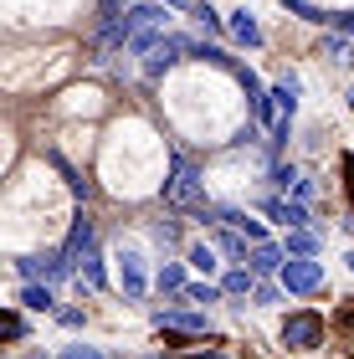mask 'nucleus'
<instances>
[{
  "mask_svg": "<svg viewBox=\"0 0 354 359\" xmlns=\"http://www.w3.org/2000/svg\"><path fill=\"white\" fill-rule=\"evenodd\" d=\"M26 359H46V354H26Z\"/></svg>",
  "mask_w": 354,
  "mask_h": 359,
  "instance_id": "obj_33",
  "label": "nucleus"
},
{
  "mask_svg": "<svg viewBox=\"0 0 354 359\" xmlns=\"http://www.w3.org/2000/svg\"><path fill=\"white\" fill-rule=\"evenodd\" d=\"M267 216L287 226V231H308V210H303V201H267Z\"/></svg>",
  "mask_w": 354,
  "mask_h": 359,
  "instance_id": "obj_7",
  "label": "nucleus"
},
{
  "mask_svg": "<svg viewBox=\"0 0 354 359\" xmlns=\"http://www.w3.org/2000/svg\"><path fill=\"white\" fill-rule=\"evenodd\" d=\"M236 83L247 88V97H252V118L257 123H272V93L262 88V77H257L252 67H236Z\"/></svg>",
  "mask_w": 354,
  "mask_h": 359,
  "instance_id": "obj_4",
  "label": "nucleus"
},
{
  "mask_svg": "<svg viewBox=\"0 0 354 359\" xmlns=\"http://www.w3.org/2000/svg\"><path fill=\"white\" fill-rule=\"evenodd\" d=\"M221 247H226L231 257H241V252H247V241H241V236H221Z\"/></svg>",
  "mask_w": 354,
  "mask_h": 359,
  "instance_id": "obj_29",
  "label": "nucleus"
},
{
  "mask_svg": "<svg viewBox=\"0 0 354 359\" xmlns=\"http://www.w3.org/2000/svg\"><path fill=\"white\" fill-rule=\"evenodd\" d=\"M21 303L36 308V313H46V308H52V287H46V283H31V287L21 292Z\"/></svg>",
  "mask_w": 354,
  "mask_h": 359,
  "instance_id": "obj_16",
  "label": "nucleus"
},
{
  "mask_svg": "<svg viewBox=\"0 0 354 359\" xmlns=\"http://www.w3.org/2000/svg\"><path fill=\"white\" fill-rule=\"evenodd\" d=\"M180 287H185V267L165 262V267H159V292H180Z\"/></svg>",
  "mask_w": 354,
  "mask_h": 359,
  "instance_id": "obj_17",
  "label": "nucleus"
},
{
  "mask_svg": "<svg viewBox=\"0 0 354 359\" xmlns=\"http://www.w3.org/2000/svg\"><path fill=\"white\" fill-rule=\"evenodd\" d=\"M154 323L159 329H180V334H211V323H205V313H190V308H159L154 313Z\"/></svg>",
  "mask_w": 354,
  "mask_h": 359,
  "instance_id": "obj_6",
  "label": "nucleus"
},
{
  "mask_svg": "<svg viewBox=\"0 0 354 359\" xmlns=\"http://www.w3.org/2000/svg\"><path fill=\"white\" fill-rule=\"evenodd\" d=\"M118 262H123V292H128V298H139V292H144V272H139V252H118Z\"/></svg>",
  "mask_w": 354,
  "mask_h": 359,
  "instance_id": "obj_11",
  "label": "nucleus"
},
{
  "mask_svg": "<svg viewBox=\"0 0 354 359\" xmlns=\"http://www.w3.org/2000/svg\"><path fill=\"white\" fill-rule=\"evenodd\" d=\"M190 15H196L205 31H226V21H221V15L211 11V0H196V6H190Z\"/></svg>",
  "mask_w": 354,
  "mask_h": 359,
  "instance_id": "obj_19",
  "label": "nucleus"
},
{
  "mask_svg": "<svg viewBox=\"0 0 354 359\" xmlns=\"http://www.w3.org/2000/svg\"><path fill=\"white\" fill-rule=\"evenodd\" d=\"M334 31H339V36H349V41H354V11H344V15H334Z\"/></svg>",
  "mask_w": 354,
  "mask_h": 359,
  "instance_id": "obj_25",
  "label": "nucleus"
},
{
  "mask_svg": "<svg viewBox=\"0 0 354 359\" xmlns=\"http://www.w3.org/2000/svg\"><path fill=\"white\" fill-rule=\"evenodd\" d=\"M185 298H190V303H216L221 292H216L211 283H196V287H185Z\"/></svg>",
  "mask_w": 354,
  "mask_h": 359,
  "instance_id": "obj_22",
  "label": "nucleus"
},
{
  "mask_svg": "<svg viewBox=\"0 0 354 359\" xmlns=\"http://www.w3.org/2000/svg\"><path fill=\"white\" fill-rule=\"evenodd\" d=\"M272 180H278V185H298V170H293V165H278V170H272Z\"/></svg>",
  "mask_w": 354,
  "mask_h": 359,
  "instance_id": "obj_27",
  "label": "nucleus"
},
{
  "mask_svg": "<svg viewBox=\"0 0 354 359\" xmlns=\"http://www.w3.org/2000/svg\"><path fill=\"white\" fill-rule=\"evenodd\" d=\"M221 287H226L231 298H241V292H257V287H252V272H247V267H231V272H226V283H221Z\"/></svg>",
  "mask_w": 354,
  "mask_h": 359,
  "instance_id": "obj_18",
  "label": "nucleus"
},
{
  "mask_svg": "<svg viewBox=\"0 0 354 359\" xmlns=\"http://www.w3.org/2000/svg\"><path fill=\"white\" fill-rule=\"evenodd\" d=\"M57 359H108V354H98V349H88V344H67Z\"/></svg>",
  "mask_w": 354,
  "mask_h": 359,
  "instance_id": "obj_24",
  "label": "nucleus"
},
{
  "mask_svg": "<svg viewBox=\"0 0 354 359\" xmlns=\"http://www.w3.org/2000/svg\"><path fill=\"white\" fill-rule=\"evenodd\" d=\"M226 31L241 41V46H262V26L252 21V11H231V21H226Z\"/></svg>",
  "mask_w": 354,
  "mask_h": 359,
  "instance_id": "obj_8",
  "label": "nucleus"
},
{
  "mask_svg": "<svg viewBox=\"0 0 354 359\" xmlns=\"http://www.w3.org/2000/svg\"><path fill=\"white\" fill-rule=\"evenodd\" d=\"M128 6H139V0H103V11H128Z\"/></svg>",
  "mask_w": 354,
  "mask_h": 359,
  "instance_id": "obj_31",
  "label": "nucleus"
},
{
  "mask_svg": "<svg viewBox=\"0 0 354 359\" xmlns=\"http://www.w3.org/2000/svg\"><path fill=\"white\" fill-rule=\"evenodd\" d=\"M349 272H354V252H349Z\"/></svg>",
  "mask_w": 354,
  "mask_h": 359,
  "instance_id": "obj_34",
  "label": "nucleus"
},
{
  "mask_svg": "<svg viewBox=\"0 0 354 359\" xmlns=\"http://www.w3.org/2000/svg\"><path fill=\"white\" fill-rule=\"evenodd\" d=\"M72 267H77V283L88 277V287H108V272H103V257L98 252H83Z\"/></svg>",
  "mask_w": 354,
  "mask_h": 359,
  "instance_id": "obj_10",
  "label": "nucleus"
},
{
  "mask_svg": "<svg viewBox=\"0 0 354 359\" xmlns=\"http://www.w3.org/2000/svg\"><path fill=\"white\" fill-rule=\"evenodd\" d=\"M349 108H354V93H349Z\"/></svg>",
  "mask_w": 354,
  "mask_h": 359,
  "instance_id": "obj_35",
  "label": "nucleus"
},
{
  "mask_svg": "<svg viewBox=\"0 0 354 359\" xmlns=\"http://www.w3.org/2000/svg\"><path fill=\"white\" fill-rule=\"evenodd\" d=\"M190 267H200V272H211V267H216V252H211V247H205V241H200V247H190Z\"/></svg>",
  "mask_w": 354,
  "mask_h": 359,
  "instance_id": "obj_20",
  "label": "nucleus"
},
{
  "mask_svg": "<svg viewBox=\"0 0 354 359\" xmlns=\"http://www.w3.org/2000/svg\"><path fill=\"white\" fill-rule=\"evenodd\" d=\"M46 159H52V165L62 170V180H67V185H72V195H83V201H88V195H93V185H88V180L77 175V170H72V165H67V159H62V154H46Z\"/></svg>",
  "mask_w": 354,
  "mask_h": 359,
  "instance_id": "obj_14",
  "label": "nucleus"
},
{
  "mask_svg": "<svg viewBox=\"0 0 354 359\" xmlns=\"http://www.w3.org/2000/svg\"><path fill=\"white\" fill-rule=\"evenodd\" d=\"M339 170H344V195H349V210H354V149L339 159Z\"/></svg>",
  "mask_w": 354,
  "mask_h": 359,
  "instance_id": "obj_23",
  "label": "nucleus"
},
{
  "mask_svg": "<svg viewBox=\"0 0 354 359\" xmlns=\"http://www.w3.org/2000/svg\"><path fill=\"white\" fill-rule=\"evenodd\" d=\"M278 277H282V292H313L318 283H324V267L308 262V257H287Z\"/></svg>",
  "mask_w": 354,
  "mask_h": 359,
  "instance_id": "obj_3",
  "label": "nucleus"
},
{
  "mask_svg": "<svg viewBox=\"0 0 354 359\" xmlns=\"http://www.w3.org/2000/svg\"><path fill=\"white\" fill-rule=\"evenodd\" d=\"M324 57L339 62V67H349V62H354V41H349V36H329V41H324Z\"/></svg>",
  "mask_w": 354,
  "mask_h": 359,
  "instance_id": "obj_15",
  "label": "nucleus"
},
{
  "mask_svg": "<svg viewBox=\"0 0 354 359\" xmlns=\"http://www.w3.org/2000/svg\"><path fill=\"white\" fill-rule=\"evenodd\" d=\"M62 252H67V262H77L83 252H93V221H88V216H77V221H72L67 247H62Z\"/></svg>",
  "mask_w": 354,
  "mask_h": 359,
  "instance_id": "obj_9",
  "label": "nucleus"
},
{
  "mask_svg": "<svg viewBox=\"0 0 354 359\" xmlns=\"http://www.w3.org/2000/svg\"><path fill=\"white\" fill-rule=\"evenodd\" d=\"M287 11L298 15V21H308V26H334V15L329 11H318V6H308V0H282Z\"/></svg>",
  "mask_w": 354,
  "mask_h": 359,
  "instance_id": "obj_13",
  "label": "nucleus"
},
{
  "mask_svg": "<svg viewBox=\"0 0 354 359\" xmlns=\"http://www.w3.org/2000/svg\"><path fill=\"white\" fill-rule=\"evenodd\" d=\"M324 334H329V323H324V313H313V308H303V313H287V318H282V344L298 349V354L318 349V344H324Z\"/></svg>",
  "mask_w": 354,
  "mask_h": 359,
  "instance_id": "obj_1",
  "label": "nucleus"
},
{
  "mask_svg": "<svg viewBox=\"0 0 354 359\" xmlns=\"http://www.w3.org/2000/svg\"><path fill=\"white\" fill-rule=\"evenodd\" d=\"M318 247V241H313V231H293V236H287V252H298V257H308Z\"/></svg>",
  "mask_w": 354,
  "mask_h": 359,
  "instance_id": "obj_21",
  "label": "nucleus"
},
{
  "mask_svg": "<svg viewBox=\"0 0 354 359\" xmlns=\"http://www.w3.org/2000/svg\"><path fill=\"white\" fill-rule=\"evenodd\" d=\"M165 201L170 205H200V170L185 154L170 159V180H165Z\"/></svg>",
  "mask_w": 354,
  "mask_h": 359,
  "instance_id": "obj_2",
  "label": "nucleus"
},
{
  "mask_svg": "<svg viewBox=\"0 0 354 359\" xmlns=\"http://www.w3.org/2000/svg\"><path fill=\"white\" fill-rule=\"evenodd\" d=\"M252 298H257V308H267V303H278V298H282V292H278V287H257V292H252Z\"/></svg>",
  "mask_w": 354,
  "mask_h": 359,
  "instance_id": "obj_28",
  "label": "nucleus"
},
{
  "mask_svg": "<svg viewBox=\"0 0 354 359\" xmlns=\"http://www.w3.org/2000/svg\"><path fill=\"white\" fill-rule=\"evenodd\" d=\"M154 241H165V247H175V241H180V231H175V226H165V221H159V226H154Z\"/></svg>",
  "mask_w": 354,
  "mask_h": 359,
  "instance_id": "obj_26",
  "label": "nucleus"
},
{
  "mask_svg": "<svg viewBox=\"0 0 354 359\" xmlns=\"http://www.w3.org/2000/svg\"><path fill=\"white\" fill-rule=\"evenodd\" d=\"M180 52H185V41H180V36H165L149 57H144V77H149V83H154V77H165L175 62H180Z\"/></svg>",
  "mask_w": 354,
  "mask_h": 359,
  "instance_id": "obj_5",
  "label": "nucleus"
},
{
  "mask_svg": "<svg viewBox=\"0 0 354 359\" xmlns=\"http://www.w3.org/2000/svg\"><path fill=\"white\" fill-rule=\"evenodd\" d=\"M287 257L272 247V241H262V247H252V272H282Z\"/></svg>",
  "mask_w": 354,
  "mask_h": 359,
  "instance_id": "obj_12",
  "label": "nucleus"
},
{
  "mask_svg": "<svg viewBox=\"0 0 354 359\" xmlns=\"http://www.w3.org/2000/svg\"><path fill=\"white\" fill-rule=\"evenodd\" d=\"M159 6H175V11H190L196 0H159Z\"/></svg>",
  "mask_w": 354,
  "mask_h": 359,
  "instance_id": "obj_32",
  "label": "nucleus"
},
{
  "mask_svg": "<svg viewBox=\"0 0 354 359\" xmlns=\"http://www.w3.org/2000/svg\"><path fill=\"white\" fill-rule=\"evenodd\" d=\"M6 334H11V339H21V334H26V323L15 318V313H6Z\"/></svg>",
  "mask_w": 354,
  "mask_h": 359,
  "instance_id": "obj_30",
  "label": "nucleus"
}]
</instances>
